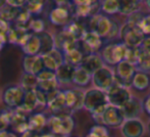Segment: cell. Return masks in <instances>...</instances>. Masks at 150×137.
<instances>
[{
	"instance_id": "4316f807",
	"label": "cell",
	"mask_w": 150,
	"mask_h": 137,
	"mask_svg": "<svg viewBox=\"0 0 150 137\" xmlns=\"http://www.w3.org/2000/svg\"><path fill=\"white\" fill-rule=\"evenodd\" d=\"M76 68L73 66H69L64 64L55 72L56 78H57L59 84H69L73 82L74 74H75Z\"/></svg>"
},
{
	"instance_id": "d6a6232c",
	"label": "cell",
	"mask_w": 150,
	"mask_h": 137,
	"mask_svg": "<svg viewBox=\"0 0 150 137\" xmlns=\"http://www.w3.org/2000/svg\"><path fill=\"white\" fill-rule=\"evenodd\" d=\"M101 9L103 12L107 14H117L120 13V3L119 0H105V1L100 2Z\"/></svg>"
},
{
	"instance_id": "484cf974",
	"label": "cell",
	"mask_w": 150,
	"mask_h": 137,
	"mask_svg": "<svg viewBox=\"0 0 150 137\" xmlns=\"http://www.w3.org/2000/svg\"><path fill=\"white\" fill-rule=\"evenodd\" d=\"M132 86L139 91H144L150 87V74L137 71L132 80Z\"/></svg>"
},
{
	"instance_id": "e0dca14e",
	"label": "cell",
	"mask_w": 150,
	"mask_h": 137,
	"mask_svg": "<svg viewBox=\"0 0 150 137\" xmlns=\"http://www.w3.org/2000/svg\"><path fill=\"white\" fill-rule=\"evenodd\" d=\"M49 21L54 26L65 27L71 21V8L56 6L49 12Z\"/></svg>"
},
{
	"instance_id": "9c48e42d",
	"label": "cell",
	"mask_w": 150,
	"mask_h": 137,
	"mask_svg": "<svg viewBox=\"0 0 150 137\" xmlns=\"http://www.w3.org/2000/svg\"><path fill=\"white\" fill-rule=\"evenodd\" d=\"M113 20L108 16H102V14H96V16L90 18L89 20V31L96 33L101 38H105L110 33L112 28Z\"/></svg>"
},
{
	"instance_id": "8fae6325",
	"label": "cell",
	"mask_w": 150,
	"mask_h": 137,
	"mask_svg": "<svg viewBox=\"0 0 150 137\" xmlns=\"http://www.w3.org/2000/svg\"><path fill=\"white\" fill-rule=\"evenodd\" d=\"M74 13L77 18H92L98 14L101 8L100 2L98 1H75Z\"/></svg>"
},
{
	"instance_id": "816d5d0a",
	"label": "cell",
	"mask_w": 150,
	"mask_h": 137,
	"mask_svg": "<svg viewBox=\"0 0 150 137\" xmlns=\"http://www.w3.org/2000/svg\"><path fill=\"white\" fill-rule=\"evenodd\" d=\"M145 4H146L148 10H150V0H146V1H145Z\"/></svg>"
},
{
	"instance_id": "c3c4849f",
	"label": "cell",
	"mask_w": 150,
	"mask_h": 137,
	"mask_svg": "<svg viewBox=\"0 0 150 137\" xmlns=\"http://www.w3.org/2000/svg\"><path fill=\"white\" fill-rule=\"evenodd\" d=\"M6 3H7L8 5L14 7V8L22 9V8H24L25 6H26L27 1H10V0H8V1H6Z\"/></svg>"
},
{
	"instance_id": "f35d334b",
	"label": "cell",
	"mask_w": 150,
	"mask_h": 137,
	"mask_svg": "<svg viewBox=\"0 0 150 137\" xmlns=\"http://www.w3.org/2000/svg\"><path fill=\"white\" fill-rule=\"evenodd\" d=\"M87 137H109V132L104 126L96 125L91 128Z\"/></svg>"
},
{
	"instance_id": "9a60e30c",
	"label": "cell",
	"mask_w": 150,
	"mask_h": 137,
	"mask_svg": "<svg viewBox=\"0 0 150 137\" xmlns=\"http://www.w3.org/2000/svg\"><path fill=\"white\" fill-rule=\"evenodd\" d=\"M65 105L73 111L84 109L85 92L81 89H69L64 91Z\"/></svg>"
},
{
	"instance_id": "d6986e66",
	"label": "cell",
	"mask_w": 150,
	"mask_h": 137,
	"mask_svg": "<svg viewBox=\"0 0 150 137\" xmlns=\"http://www.w3.org/2000/svg\"><path fill=\"white\" fill-rule=\"evenodd\" d=\"M47 107L54 114L60 113L64 107H67L64 91L58 89L47 93Z\"/></svg>"
},
{
	"instance_id": "60d3db41",
	"label": "cell",
	"mask_w": 150,
	"mask_h": 137,
	"mask_svg": "<svg viewBox=\"0 0 150 137\" xmlns=\"http://www.w3.org/2000/svg\"><path fill=\"white\" fill-rule=\"evenodd\" d=\"M10 125V111H2L0 114V132L6 131Z\"/></svg>"
},
{
	"instance_id": "8992f818",
	"label": "cell",
	"mask_w": 150,
	"mask_h": 137,
	"mask_svg": "<svg viewBox=\"0 0 150 137\" xmlns=\"http://www.w3.org/2000/svg\"><path fill=\"white\" fill-rule=\"evenodd\" d=\"M106 93L109 104L113 105L115 107H119V109H122V106H125L133 97L128 87L117 83H115Z\"/></svg>"
},
{
	"instance_id": "7c38bea8",
	"label": "cell",
	"mask_w": 150,
	"mask_h": 137,
	"mask_svg": "<svg viewBox=\"0 0 150 137\" xmlns=\"http://www.w3.org/2000/svg\"><path fill=\"white\" fill-rule=\"evenodd\" d=\"M54 42H55V48L60 50L62 53L71 51L80 46L79 40H77L65 30H62L54 37Z\"/></svg>"
},
{
	"instance_id": "3957f363",
	"label": "cell",
	"mask_w": 150,
	"mask_h": 137,
	"mask_svg": "<svg viewBox=\"0 0 150 137\" xmlns=\"http://www.w3.org/2000/svg\"><path fill=\"white\" fill-rule=\"evenodd\" d=\"M129 47L125 43H110L102 48L101 57L104 64L117 66L122 60H126Z\"/></svg>"
},
{
	"instance_id": "681fc988",
	"label": "cell",
	"mask_w": 150,
	"mask_h": 137,
	"mask_svg": "<svg viewBox=\"0 0 150 137\" xmlns=\"http://www.w3.org/2000/svg\"><path fill=\"white\" fill-rule=\"evenodd\" d=\"M143 107H144L145 111L148 114V116H150V95L145 98L144 102H143Z\"/></svg>"
},
{
	"instance_id": "8d00e7d4",
	"label": "cell",
	"mask_w": 150,
	"mask_h": 137,
	"mask_svg": "<svg viewBox=\"0 0 150 137\" xmlns=\"http://www.w3.org/2000/svg\"><path fill=\"white\" fill-rule=\"evenodd\" d=\"M31 20H32V16L29 13L28 10L24 7L20 10V12H18L14 22H16V25H18V26H28Z\"/></svg>"
},
{
	"instance_id": "603a6c76",
	"label": "cell",
	"mask_w": 150,
	"mask_h": 137,
	"mask_svg": "<svg viewBox=\"0 0 150 137\" xmlns=\"http://www.w3.org/2000/svg\"><path fill=\"white\" fill-rule=\"evenodd\" d=\"M47 121L48 119L43 114L41 113L33 114L28 119L29 131H32L34 133H38L41 130H43L45 126H47Z\"/></svg>"
},
{
	"instance_id": "44dd1931",
	"label": "cell",
	"mask_w": 150,
	"mask_h": 137,
	"mask_svg": "<svg viewBox=\"0 0 150 137\" xmlns=\"http://www.w3.org/2000/svg\"><path fill=\"white\" fill-rule=\"evenodd\" d=\"M120 109H122V113L124 115L125 120L138 119L139 115L142 113L143 106L142 103L139 102L137 98L132 97V99Z\"/></svg>"
},
{
	"instance_id": "30bf717a",
	"label": "cell",
	"mask_w": 150,
	"mask_h": 137,
	"mask_svg": "<svg viewBox=\"0 0 150 137\" xmlns=\"http://www.w3.org/2000/svg\"><path fill=\"white\" fill-rule=\"evenodd\" d=\"M136 72L137 69L134 65L127 62V60H122L115 67V82L117 84L128 87L129 85H132V80Z\"/></svg>"
},
{
	"instance_id": "f1b7e54d",
	"label": "cell",
	"mask_w": 150,
	"mask_h": 137,
	"mask_svg": "<svg viewBox=\"0 0 150 137\" xmlns=\"http://www.w3.org/2000/svg\"><path fill=\"white\" fill-rule=\"evenodd\" d=\"M92 81V75L88 71H86L82 67L76 68L75 74H74L73 83L79 87H85Z\"/></svg>"
},
{
	"instance_id": "f6af8a7d",
	"label": "cell",
	"mask_w": 150,
	"mask_h": 137,
	"mask_svg": "<svg viewBox=\"0 0 150 137\" xmlns=\"http://www.w3.org/2000/svg\"><path fill=\"white\" fill-rule=\"evenodd\" d=\"M36 95H37L39 106H47V93L40 89H36Z\"/></svg>"
},
{
	"instance_id": "7bdbcfd3",
	"label": "cell",
	"mask_w": 150,
	"mask_h": 137,
	"mask_svg": "<svg viewBox=\"0 0 150 137\" xmlns=\"http://www.w3.org/2000/svg\"><path fill=\"white\" fill-rule=\"evenodd\" d=\"M139 29L145 36H150V14H147L143 18L139 25Z\"/></svg>"
},
{
	"instance_id": "ac0fdd59",
	"label": "cell",
	"mask_w": 150,
	"mask_h": 137,
	"mask_svg": "<svg viewBox=\"0 0 150 137\" xmlns=\"http://www.w3.org/2000/svg\"><path fill=\"white\" fill-rule=\"evenodd\" d=\"M23 69L24 73L37 76L45 70L41 55H26L23 60Z\"/></svg>"
},
{
	"instance_id": "d4e9b609",
	"label": "cell",
	"mask_w": 150,
	"mask_h": 137,
	"mask_svg": "<svg viewBox=\"0 0 150 137\" xmlns=\"http://www.w3.org/2000/svg\"><path fill=\"white\" fill-rule=\"evenodd\" d=\"M63 55H64V64L73 66L75 68L81 66L84 60V57H85V53L80 48V46L78 48L71 50V51L65 52V53H63Z\"/></svg>"
},
{
	"instance_id": "7a4b0ae2",
	"label": "cell",
	"mask_w": 150,
	"mask_h": 137,
	"mask_svg": "<svg viewBox=\"0 0 150 137\" xmlns=\"http://www.w3.org/2000/svg\"><path fill=\"white\" fill-rule=\"evenodd\" d=\"M47 127L54 136H67L75 127V121L69 114H56L48 119Z\"/></svg>"
},
{
	"instance_id": "d590c367",
	"label": "cell",
	"mask_w": 150,
	"mask_h": 137,
	"mask_svg": "<svg viewBox=\"0 0 150 137\" xmlns=\"http://www.w3.org/2000/svg\"><path fill=\"white\" fill-rule=\"evenodd\" d=\"M29 30L32 31L35 35H39L45 32V23L42 18H32L28 25Z\"/></svg>"
},
{
	"instance_id": "ee69618b",
	"label": "cell",
	"mask_w": 150,
	"mask_h": 137,
	"mask_svg": "<svg viewBox=\"0 0 150 137\" xmlns=\"http://www.w3.org/2000/svg\"><path fill=\"white\" fill-rule=\"evenodd\" d=\"M9 29H10L9 23L0 18V38L5 40L6 42H7V34L9 32Z\"/></svg>"
},
{
	"instance_id": "4fadbf2b",
	"label": "cell",
	"mask_w": 150,
	"mask_h": 137,
	"mask_svg": "<svg viewBox=\"0 0 150 137\" xmlns=\"http://www.w3.org/2000/svg\"><path fill=\"white\" fill-rule=\"evenodd\" d=\"M80 45L86 55L90 53H96L102 47V38L96 33L87 31L83 38L80 40Z\"/></svg>"
},
{
	"instance_id": "6da1fadb",
	"label": "cell",
	"mask_w": 150,
	"mask_h": 137,
	"mask_svg": "<svg viewBox=\"0 0 150 137\" xmlns=\"http://www.w3.org/2000/svg\"><path fill=\"white\" fill-rule=\"evenodd\" d=\"M108 104L109 103L106 92L101 91L96 88L85 91L84 109H86L89 113H91L94 120L102 115L105 109L108 106Z\"/></svg>"
},
{
	"instance_id": "4dcf8cb0",
	"label": "cell",
	"mask_w": 150,
	"mask_h": 137,
	"mask_svg": "<svg viewBox=\"0 0 150 137\" xmlns=\"http://www.w3.org/2000/svg\"><path fill=\"white\" fill-rule=\"evenodd\" d=\"M39 38L41 40V52H40V55L47 53V52L51 51L52 49L55 48L54 37L50 33L45 31V32L39 34Z\"/></svg>"
},
{
	"instance_id": "b9f144b4",
	"label": "cell",
	"mask_w": 150,
	"mask_h": 137,
	"mask_svg": "<svg viewBox=\"0 0 150 137\" xmlns=\"http://www.w3.org/2000/svg\"><path fill=\"white\" fill-rule=\"evenodd\" d=\"M144 16H145L142 13V12L137 11V12H135V13H133V14H131V16H128V20H127V24L132 25V26L139 27V25H140L141 21L143 20V18H144Z\"/></svg>"
},
{
	"instance_id": "f546056e",
	"label": "cell",
	"mask_w": 150,
	"mask_h": 137,
	"mask_svg": "<svg viewBox=\"0 0 150 137\" xmlns=\"http://www.w3.org/2000/svg\"><path fill=\"white\" fill-rule=\"evenodd\" d=\"M120 13L128 16L139 11L141 6V1H138V0H125V1H120Z\"/></svg>"
},
{
	"instance_id": "ba28073f",
	"label": "cell",
	"mask_w": 150,
	"mask_h": 137,
	"mask_svg": "<svg viewBox=\"0 0 150 137\" xmlns=\"http://www.w3.org/2000/svg\"><path fill=\"white\" fill-rule=\"evenodd\" d=\"M95 121L98 124H103L108 127H119V126H122L125 122V118L122 113V109L108 104L102 115L95 119Z\"/></svg>"
},
{
	"instance_id": "ffe728a7",
	"label": "cell",
	"mask_w": 150,
	"mask_h": 137,
	"mask_svg": "<svg viewBox=\"0 0 150 137\" xmlns=\"http://www.w3.org/2000/svg\"><path fill=\"white\" fill-rule=\"evenodd\" d=\"M80 67L84 68L86 71L89 72L91 75H93L98 70L104 67V62H103L101 55H99L98 53H90L85 55L83 62Z\"/></svg>"
},
{
	"instance_id": "2e32d148",
	"label": "cell",
	"mask_w": 150,
	"mask_h": 137,
	"mask_svg": "<svg viewBox=\"0 0 150 137\" xmlns=\"http://www.w3.org/2000/svg\"><path fill=\"white\" fill-rule=\"evenodd\" d=\"M42 60L45 69L50 70L52 72H56L62 65H64V55L60 50L52 49L51 51L45 54H42Z\"/></svg>"
},
{
	"instance_id": "ab89813d",
	"label": "cell",
	"mask_w": 150,
	"mask_h": 137,
	"mask_svg": "<svg viewBox=\"0 0 150 137\" xmlns=\"http://www.w3.org/2000/svg\"><path fill=\"white\" fill-rule=\"evenodd\" d=\"M140 55H141L140 48H129L126 60L131 62L132 65H134L135 67H137V65H138V62H139Z\"/></svg>"
},
{
	"instance_id": "74e56055",
	"label": "cell",
	"mask_w": 150,
	"mask_h": 137,
	"mask_svg": "<svg viewBox=\"0 0 150 137\" xmlns=\"http://www.w3.org/2000/svg\"><path fill=\"white\" fill-rule=\"evenodd\" d=\"M136 69H137V71L149 73L150 72V56L146 55V54H144L141 51V55H140V58H139V62H138V65H137Z\"/></svg>"
},
{
	"instance_id": "bcb514c9",
	"label": "cell",
	"mask_w": 150,
	"mask_h": 137,
	"mask_svg": "<svg viewBox=\"0 0 150 137\" xmlns=\"http://www.w3.org/2000/svg\"><path fill=\"white\" fill-rule=\"evenodd\" d=\"M120 29L119 24H117V22H115V21L113 20L112 28H111L110 33H109L108 36L106 37V39H109V40L115 39V38H117V36L120 35Z\"/></svg>"
},
{
	"instance_id": "1f68e13d",
	"label": "cell",
	"mask_w": 150,
	"mask_h": 137,
	"mask_svg": "<svg viewBox=\"0 0 150 137\" xmlns=\"http://www.w3.org/2000/svg\"><path fill=\"white\" fill-rule=\"evenodd\" d=\"M20 86L26 92L31 91V90H36L38 88L37 76L24 73L22 75V77H21V85Z\"/></svg>"
},
{
	"instance_id": "db71d44e",
	"label": "cell",
	"mask_w": 150,
	"mask_h": 137,
	"mask_svg": "<svg viewBox=\"0 0 150 137\" xmlns=\"http://www.w3.org/2000/svg\"><path fill=\"white\" fill-rule=\"evenodd\" d=\"M148 131H149V134H150V121H149V123H148Z\"/></svg>"
},
{
	"instance_id": "277c9868",
	"label": "cell",
	"mask_w": 150,
	"mask_h": 137,
	"mask_svg": "<svg viewBox=\"0 0 150 137\" xmlns=\"http://www.w3.org/2000/svg\"><path fill=\"white\" fill-rule=\"evenodd\" d=\"M120 37L122 40V43L126 44L129 48H140L146 36L143 34L139 27L126 23L120 28Z\"/></svg>"
},
{
	"instance_id": "5b68a950",
	"label": "cell",
	"mask_w": 150,
	"mask_h": 137,
	"mask_svg": "<svg viewBox=\"0 0 150 137\" xmlns=\"http://www.w3.org/2000/svg\"><path fill=\"white\" fill-rule=\"evenodd\" d=\"M92 83L94 85V88L107 92L117 83L115 72L108 67L104 66L92 75Z\"/></svg>"
},
{
	"instance_id": "7402d4cb",
	"label": "cell",
	"mask_w": 150,
	"mask_h": 137,
	"mask_svg": "<svg viewBox=\"0 0 150 137\" xmlns=\"http://www.w3.org/2000/svg\"><path fill=\"white\" fill-rule=\"evenodd\" d=\"M22 50L26 55H40L41 40L39 38V35L32 34L26 43L22 46Z\"/></svg>"
},
{
	"instance_id": "f907efd6",
	"label": "cell",
	"mask_w": 150,
	"mask_h": 137,
	"mask_svg": "<svg viewBox=\"0 0 150 137\" xmlns=\"http://www.w3.org/2000/svg\"><path fill=\"white\" fill-rule=\"evenodd\" d=\"M0 137H18L14 134V132H10V131H3L0 132Z\"/></svg>"
},
{
	"instance_id": "e575fe53",
	"label": "cell",
	"mask_w": 150,
	"mask_h": 137,
	"mask_svg": "<svg viewBox=\"0 0 150 137\" xmlns=\"http://www.w3.org/2000/svg\"><path fill=\"white\" fill-rule=\"evenodd\" d=\"M44 5H45L44 1H27L25 8L28 10L31 16H38L43 11Z\"/></svg>"
},
{
	"instance_id": "cb8c5ba5",
	"label": "cell",
	"mask_w": 150,
	"mask_h": 137,
	"mask_svg": "<svg viewBox=\"0 0 150 137\" xmlns=\"http://www.w3.org/2000/svg\"><path fill=\"white\" fill-rule=\"evenodd\" d=\"M39 106L38 103L37 95H36V90H31V91H27L26 95H25V99L23 104L21 105L18 109H16L18 111L23 114L31 113L34 109H36Z\"/></svg>"
},
{
	"instance_id": "5bb4252c",
	"label": "cell",
	"mask_w": 150,
	"mask_h": 137,
	"mask_svg": "<svg viewBox=\"0 0 150 137\" xmlns=\"http://www.w3.org/2000/svg\"><path fill=\"white\" fill-rule=\"evenodd\" d=\"M120 132L124 137H142L145 133V125L140 119L125 120L120 126Z\"/></svg>"
},
{
	"instance_id": "52a82bcc",
	"label": "cell",
	"mask_w": 150,
	"mask_h": 137,
	"mask_svg": "<svg viewBox=\"0 0 150 137\" xmlns=\"http://www.w3.org/2000/svg\"><path fill=\"white\" fill-rule=\"evenodd\" d=\"M26 95V91L20 85H13L5 88L2 95V99L7 107L16 109L23 104Z\"/></svg>"
},
{
	"instance_id": "f5cc1de1",
	"label": "cell",
	"mask_w": 150,
	"mask_h": 137,
	"mask_svg": "<svg viewBox=\"0 0 150 137\" xmlns=\"http://www.w3.org/2000/svg\"><path fill=\"white\" fill-rule=\"evenodd\" d=\"M5 4H6V1H0V9H1Z\"/></svg>"
},
{
	"instance_id": "83f0119b",
	"label": "cell",
	"mask_w": 150,
	"mask_h": 137,
	"mask_svg": "<svg viewBox=\"0 0 150 137\" xmlns=\"http://www.w3.org/2000/svg\"><path fill=\"white\" fill-rule=\"evenodd\" d=\"M63 30L69 32V34L71 36H74V37L77 40H79V41L83 38V36L87 32L84 24H82V23L78 20H71V22H69V24L67 25V26L63 28Z\"/></svg>"
},
{
	"instance_id": "836d02e7",
	"label": "cell",
	"mask_w": 150,
	"mask_h": 137,
	"mask_svg": "<svg viewBox=\"0 0 150 137\" xmlns=\"http://www.w3.org/2000/svg\"><path fill=\"white\" fill-rule=\"evenodd\" d=\"M20 10L21 9L14 8L6 3L5 5L0 9V18L6 21V22H8V23H9L10 21H16Z\"/></svg>"
},
{
	"instance_id": "7dc6e473",
	"label": "cell",
	"mask_w": 150,
	"mask_h": 137,
	"mask_svg": "<svg viewBox=\"0 0 150 137\" xmlns=\"http://www.w3.org/2000/svg\"><path fill=\"white\" fill-rule=\"evenodd\" d=\"M140 49L144 54L150 56V36H146L145 37L142 45L140 46Z\"/></svg>"
}]
</instances>
